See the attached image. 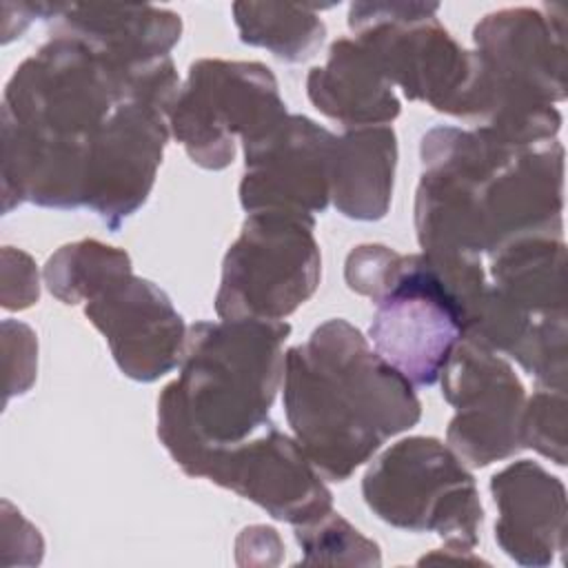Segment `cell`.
Wrapping results in <instances>:
<instances>
[{
  "instance_id": "obj_1",
  "label": "cell",
  "mask_w": 568,
  "mask_h": 568,
  "mask_svg": "<svg viewBox=\"0 0 568 568\" xmlns=\"http://www.w3.org/2000/svg\"><path fill=\"white\" fill-rule=\"evenodd\" d=\"M178 91L171 55L131 67L78 38L51 36L4 89V213L22 202L84 206L91 158L120 109L140 93Z\"/></svg>"
},
{
  "instance_id": "obj_2",
  "label": "cell",
  "mask_w": 568,
  "mask_h": 568,
  "mask_svg": "<svg viewBox=\"0 0 568 568\" xmlns=\"http://www.w3.org/2000/svg\"><path fill=\"white\" fill-rule=\"evenodd\" d=\"M415 229L424 253H495L526 235H561L564 146L435 126L422 138Z\"/></svg>"
},
{
  "instance_id": "obj_3",
  "label": "cell",
  "mask_w": 568,
  "mask_h": 568,
  "mask_svg": "<svg viewBox=\"0 0 568 568\" xmlns=\"http://www.w3.org/2000/svg\"><path fill=\"white\" fill-rule=\"evenodd\" d=\"M284 410L311 464L344 481L422 415L413 384L346 320L320 324L284 353Z\"/></svg>"
},
{
  "instance_id": "obj_4",
  "label": "cell",
  "mask_w": 568,
  "mask_h": 568,
  "mask_svg": "<svg viewBox=\"0 0 568 568\" xmlns=\"http://www.w3.org/2000/svg\"><path fill=\"white\" fill-rule=\"evenodd\" d=\"M288 333L282 320L255 317L189 326L180 375L158 399V437L184 473L204 450L268 424Z\"/></svg>"
},
{
  "instance_id": "obj_5",
  "label": "cell",
  "mask_w": 568,
  "mask_h": 568,
  "mask_svg": "<svg viewBox=\"0 0 568 568\" xmlns=\"http://www.w3.org/2000/svg\"><path fill=\"white\" fill-rule=\"evenodd\" d=\"M344 277L351 291L373 297L368 337L413 386L439 379L488 286L479 257L424 251L399 255L382 244L353 248Z\"/></svg>"
},
{
  "instance_id": "obj_6",
  "label": "cell",
  "mask_w": 568,
  "mask_h": 568,
  "mask_svg": "<svg viewBox=\"0 0 568 568\" xmlns=\"http://www.w3.org/2000/svg\"><path fill=\"white\" fill-rule=\"evenodd\" d=\"M473 71L459 118L495 135L532 144L557 140L566 98L564 9L510 7L484 16L473 29Z\"/></svg>"
},
{
  "instance_id": "obj_7",
  "label": "cell",
  "mask_w": 568,
  "mask_h": 568,
  "mask_svg": "<svg viewBox=\"0 0 568 568\" xmlns=\"http://www.w3.org/2000/svg\"><path fill=\"white\" fill-rule=\"evenodd\" d=\"M366 506L386 524L437 532L468 552L484 521L473 475L453 448L435 437H406L377 457L362 479Z\"/></svg>"
},
{
  "instance_id": "obj_8",
  "label": "cell",
  "mask_w": 568,
  "mask_h": 568,
  "mask_svg": "<svg viewBox=\"0 0 568 568\" xmlns=\"http://www.w3.org/2000/svg\"><path fill=\"white\" fill-rule=\"evenodd\" d=\"M315 217L284 209L253 211L224 255L215 295L220 320H284L317 288L322 260Z\"/></svg>"
},
{
  "instance_id": "obj_9",
  "label": "cell",
  "mask_w": 568,
  "mask_h": 568,
  "mask_svg": "<svg viewBox=\"0 0 568 568\" xmlns=\"http://www.w3.org/2000/svg\"><path fill=\"white\" fill-rule=\"evenodd\" d=\"M286 118L277 82L260 62L197 60L169 111V129L189 158L220 171L233 162L235 144L275 126Z\"/></svg>"
},
{
  "instance_id": "obj_10",
  "label": "cell",
  "mask_w": 568,
  "mask_h": 568,
  "mask_svg": "<svg viewBox=\"0 0 568 568\" xmlns=\"http://www.w3.org/2000/svg\"><path fill=\"white\" fill-rule=\"evenodd\" d=\"M439 4L353 2L348 27L408 100L459 118L470 80V51L437 20Z\"/></svg>"
},
{
  "instance_id": "obj_11",
  "label": "cell",
  "mask_w": 568,
  "mask_h": 568,
  "mask_svg": "<svg viewBox=\"0 0 568 568\" xmlns=\"http://www.w3.org/2000/svg\"><path fill=\"white\" fill-rule=\"evenodd\" d=\"M439 379L444 399L455 408L446 439L462 462L488 466L524 448L526 390L499 353L464 337Z\"/></svg>"
},
{
  "instance_id": "obj_12",
  "label": "cell",
  "mask_w": 568,
  "mask_h": 568,
  "mask_svg": "<svg viewBox=\"0 0 568 568\" xmlns=\"http://www.w3.org/2000/svg\"><path fill=\"white\" fill-rule=\"evenodd\" d=\"M186 475L206 477L293 526L333 510V495L317 468L302 446L271 422L253 439L204 450Z\"/></svg>"
},
{
  "instance_id": "obj_13",
  "label": "cell",
  "mask_w": 568,
  "mask_h": 568,
  "mask_svg": "<svg viewBox=\"0 0 568 568\" xmlns=\"http://www.w3.org/2000/svg\"><path fill=\"white\" fill-rule=\"evenodd\" d=\"M335 135L306 115L282 118L244 142L240 202L253 211L324 213L331 200Z\"/></svg>"
},
{
  "instance_id": "obj_14",
  "label": "cell",
  "mask_w": 568,
  "mask_h": 568,
  "mask_svg": "<svg viewBox=\"0 0 568 568\" xmlns=\"http://www.w3.org/2000/svg\"><path fill=\"white\" fill-rule=\"evenodd\" d=\"M104 335L120 371L135 382H155L180 366L186 326L169 295L131 268L115 273L84 306Z\"/></svg>"
},
{
  "instance_id": "obj_15",
  "label": "cell",
  "mask_w": 568,
  "mask_h": 568,
  "mask_svg": "<svg viewBox=\"0 0 568 568\" xmlns=\"http://www.w3.org/2000/svg\"><path fill=\"white\" fill-rule=\"evenodd\" d=\"M499 510L495 539L521 566H548L566 550V488L530 459L508 464L490 479Z\"/></svg>"
},
{
  "instance_id": "obj_16",
  "label": "cell",
  "mask_w": 568,
  "mask_h": 568,
  "mask_svg": "<svg viewBox=\"0 0 568 568\" xmlns=\"http://www.w3.org/2000/svg\"><path fill=\"white\" fill-rule=\"evenodd\" d=\"M51 36L78 38L124 64L166 58L182 33V20L153 4H42Z\"/></svg>"
},
{
  "instance_id": "obj_17",
  "label": "cell",
  "mask_w": 568,
  "mask_h": 568,
  "mask_svg": "<svg viewBox=\"0 0 568 568\" xmlns=\"http://www.w3.org/2000/svg\"><path fill=\"white\" fill-rule=\"evenodd\" d=\"M308 100L346 129L386 126L399 115V98L375 55L355 38L331 44L326 64L306 78Z\"/></svg>"
},
{
  "instance_id": "obj_18",
  "label": "cell",
  "mask_w": 568,
  "mask_h": 568,
  "mask_svg": "<svg viewBox=\"0 0 568 568\" xmlns=\"http://www.w3.org/2000/svg\"><path fill=\"white\" fill-rule=\"evenodd\" d=\"M395 164L397 138L390 126H357L335 135L331 171L335 209L351 220H382L390 204Z\"/></svg>"
},
{
  "instance_id": "obj_19",
  "label": "cell",
  "mask_w": 568,
  "mask_h": 568,
  "mask_svg": "<svg viewBox=\"0 0 568 568\" xmlns=\"http://www.w3.org/2000/svg\"><path fill=\"white\" fill-rule=\"evenodd\" d=\"M233 20L240 40L268 49L284 62H302L322 47L326 24L317 7L277 2H235Z\"/></svg>"
},
{
  "instance_id": "obj_20",
  "label": "cell",
  "mask_w": 568,
  "mask_h": 568,
  "mask_svg": "<svg viewBox=\"0 0 568 568\" xmlns=\"http://www.w3.org/2000/svg\"><path fill=\"white\" fill-rule=\"evenodd\" d=\"M131 268L122 248L106 246L98 240H80L58 248L47 266L44 282L62 304L87 302L115 273Z\"/></svg>"
},
{
  "instance_id": "obj_21",
  "label": "cell",
  "mask_w": 568,
  "mask_h": 568,
  "mask_svg": "<svg viewBox=\"0 0 568 568\" xmlns=\"http://www.w3.org/2000/svg\"><path fill=\"white\" fill-rule=\"evenodd\" d=\"M295 537L304 550V564H379L377 544L333 510L311 524L295 526Z\"/></svg>"
},
{
  "instance_id": "obj_22",
  "label": "cell",
  "mask_w": 568,
  "mask_h": 568,
  "mask_svg": "<svg viewBox=\"0 0 568 568\" xmlns=\"http://www.w3.org/2000/svg\"><path fill=\"white\" fill-rule=\"evenodd\" d=\"M521 444L557 466L566 464V390L541 386L524 408Z\"/></svg>"
}]
</instances>
